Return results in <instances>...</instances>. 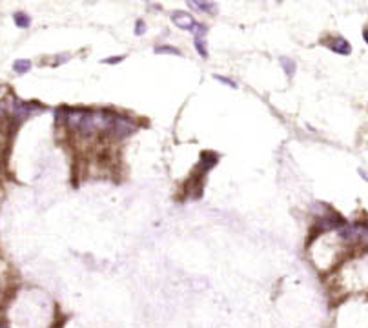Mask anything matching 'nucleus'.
<instances>
[{"label":"nucleus","instance_id":"ddd939ff","mask_svg":"<svg viewBox=\"0 0 368 328\" xmlns=\"http://www.w3.org/2000/svg\"><path fill=\"white\" fill-rule=\"evenodd\" d=\"M213 79H215L217 82H220V84H225V86H228V88H232V90H237V88H239V86H237V82L232 81L230 77H225V75H213Z\"/></svg>","mask_w":368,"mask_h":328},{"label":"nucleus","instance_id":"f3484780","mask_svg":"<svg viewBox=\"0 0 368 328\" xmlns=\"http://www.w3.org/2000/svg\"><path fill=\"white\" fill-rule=\"evenodd\" d=\"M363 38H364V42L368 44V28H364V29H363Z\"/></svg>","mask_w":368,"mask_h":328},{"label":"nucleus","instance_id":"6e6552de","mask_svg":"<svg viewBox=\"0 0 368 328\" xmlns=\"http://www.w3.org/2000/svg\"><path fill=\"white\" fill-rule=\"evenodd\" d=\"M29 70H31V60H28V58H19L13 62V72L17 75H26Z\"/></svg>","mask_w":368,"mask_h":328},{"label":"nucleus","instance_id":"2eb2a0df","mask_svg":"<svg viewBox=\"0 0 368 328\" xmlns=\"http://www.w3.org/2000/svg\"><path fill=\"white\" fill-rule=\"evenodd\" d=\"M124 55H117V57H108V58H102V64H119V62L124 60Z\"/></svg>","mask_w":368,"mask_h":328},{"label":"nucleus","instance_id":"1a4fd4ad","mask_svg":"<svg viewBox=\"0 0 368 328\" xmlns=\"http://www.w3.org/2000/svg\"><path fill=\"white\" fill-rule=\"evenodd\" d=\"M193 44H195L197 53H199L202 58H208V42H206V38H195Z\"/></svg>","mask_w":368,"mask_h":328},{"label":"nucleus","instance_id":"dca6fc26","mask_svg":"<svg viewBox=\"0 0 368 328\" xmlns=\"http://www.w3.org/2000/svg\"><path fill=\"white\" fill-rule=\"evenodd\" d=\"M55 58H57V60H55V64L58 66V64H64V62L69 60V58H71V55H69V53H58Z\"/></svg>","mask_w":368,"mask_h":328},{"label":"nucleus","instance_id":"39448f33","mask_svg":"<svg viewBox=\"0 0 368 328\" xmlns=\"http://www.w3.org/2000/svg\"><path fill=\"white\" fill-rule=\"evenodd\" d=\"M217 161H219V155L213 152H202L201 153V159H199V162H197V166H199V171H202V173H208V171L211 170V168L215 166Z\"/></svg>","mask_w":368,"mask_h":328},{"label":"nucleus","instance_id":"f03ea898","mask_svg":"<svg viewBox=\"0 0 368 328\" xmlns=\"http://www.w3.org/2000/svg\"><path fill=\"white\" fill-rule=\"evenodd\" d=\"M170 19H172V22L175 26H177L179 29H184V31H193V28H195L197 20L195 17L191 13H188V11H181V10H175L170 13Z\"/></svg>","mask_w":368,"mask_h":328},{"label":"nucleus","instance_id":"f8f14e48","mask_svg":"<svg viewBox=\"0 0 368 328\" xmlns=\"http://www.w3.org/2000/svg\"><path fill=\"white\" fill-rule=\"evenodd\" d=\"M191 33H193V38H206V35H208V26H206L204 22H197Z\"/></svg>","mask_w":368,"mask_h":328},{"label":"nucleus","instance_id":"9d476101","mask_svg":"<svg viewBox=\"0 0 368 328\" xmlns=\"http://www.w3.org/2000/svg\"><path fill=\"white\" fill-rule=\"evenodd\" d=\"M153 51L157 55H175V57L181 55V51L177 48H173V46H157V48H153Z\"/></svg>","mask_w":368,"mask_h":328},{"label":"nucleus","instance_id":"0eeeda50","mask_svg":"<svg viewBox=\"0 0 368 328\" xmlns=\"http://www.w3.org/2000/svg\"><path fill=\"white\" fill-rule=\"evenodd\" d=\"M13 20H15V24H17V28H20V29H26L31 26V17H29L28 13H24V11H17V13L13 15Z\"/></svg>","mask_w":368,"mask_h":328},{"label":"nucleus","instance_id":"4468645a","mask_svg":"<svg viewBox=\"0 0 368 328\" xmlns=\"http://www.w3.org/2000/svg\"><path fill=\"white\" fill-rule=\"evenodd\" d=\"M146 22H144L142 19H139L137 20V22H135V35H137V37H140V35H144L146 33Z\"/></svg>","mask_w":368,"mask_h":328},{"label":"nucleus","instance_id":"f257e3e1","mask_svg":"<svg viewBox=\"0 0 368 328\" xmlns=\"http://www.w3.org/2000/svg\"><path fill=\"white\" fill-rule=\"evenodd\" d=\"M102 132L115 139H126L137 132V122L128 115L104 109V129Z\"/></svg>","mask_w":368,"mask_h":328},{"label":"nucleus","instance_id":"20e7f679","mask_svg":"<svg viewBox=\"0 0 368 328\" xmlns=\"http://www.w3.org/2000/svg\"><path fill=\"white\" fill-rule=\"evenodd\" d=\"M326 46H328L334 53H337V55H350V53H352L350 42L344 37H339V35L328 38V40H326Z\"/></svg>","mask_w":368,"mask_h":328},{"label":"nucleus","instance_id":"9b49d317","mask_svg":"<svg viewBox=\"0 0 368 328\" xmlns=\"http://www.w3.org/2000/svg\"><path fill=\"white\" fill-rule=\"evenodd\" d=\"M281 66L282 70H284V73H286L288 77H293V73H296V62L292 60V58H281Z\"/></svg>","mask_w":368,"mask_h":328},{"label":"nucleus","instance_id":"423d86ee","mask_svg":"<svg viewBox=\"0 0 368 328\" xmlns=\"http://www.w3.org/2000/svg\"><path fill=\"white\" fill-rule=\"evenodd\" d=\"M188 6H190V8H193V10H197V11H202V13H210V15L217 13V4H215V2H202V0H197V2H193V0H190V2H188Z\"/></svg>","mask_w":368,"mask_h":328},{"label":"nucleus","instance_id":"7ed1b4c3","mask_svg":"<svg viewBox=\"0 0 368 328\" xmlns=\"http://www.w3.org/2000/svg\"><path fill=\"white\" fill-rule=\"evenodd\" d=\"M38 111H42V108L37 104V102H26V100H15L13 104V113L15 117H19L20 120L22 119H28L31 115L38 113Z\"/></svg>","mask_w":368,"mask_h":328}]
</instances>
